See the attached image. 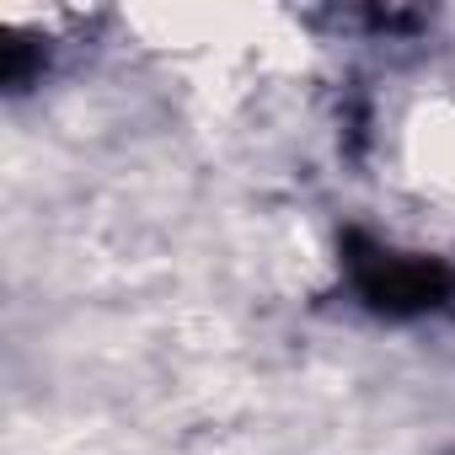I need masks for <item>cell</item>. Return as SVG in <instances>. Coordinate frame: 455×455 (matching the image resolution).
<instances>
[{
  "label": "cell",
  "instance_id": "cell-1",
  "mask_svg": "<svg viewBox=\"0 0 455 455\" xmlns=\"http://www.w3.org/2000/svg\"><path fill=\"white\" fill-rule=\"evenodd\" d=\"M359 284L386 311H423L450 290V274L434 268V263H407V258L370 252V258H359Z\"/></svg>",
  "mask_w": 455,
  "mask_h": 455
}]
</instances>
